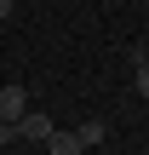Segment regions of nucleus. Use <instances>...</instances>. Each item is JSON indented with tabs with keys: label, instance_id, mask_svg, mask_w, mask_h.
<instances>
[{
	"label": "nucleus",
	"instance_id": "obj_1",
	"mask_svg": "<svg viewBox=\"0 0 149 155\" xmlns=\"http://www.w3.org/2000/svg\"><path fill=\"white\" fill-rule=\"evenodd\" d=\"M29 115V92H23V81H11V86H0V121H23Z\"/></svg>",
	"mask_w": 149,
	"mask_h": 155
},
{
	"label": "nucleus",
	"instance_id": "obj_2",
	"mask_svg": "<svg viewBox=\"0 0 149 155\" xmlns=\"http://www.w3.org/2000/svg\"><path fill=\"white\" fill-rule=\"evenodd\" d=\"M17 132H23V138H34V144H46V138H52L57 127H52V115H40V109H29V115L17 121Z\"/></svg>",
	"mask_w": 149,
	"mask_h": 155
},
{
	"label": "nucleus",
	"instance_id": "obj_3",
	"mask_svg": "<svg viewBox=\"0 0 149 155\" xmlns=\"http://www.w3.org/2000/svg\"><path fill=\"white\" fill-rule=\"evenodd\" d=\"M46 150L52 155H86V144H80V132H63V127H57V132L46 138Z\"/></svg>",
	"mask_w": 149,
	"mask_h": 155
},
{
	"label": "nucleus",
	"instance_id": "obj_4",
	"mask_svg": "<svg viewBox=\"0 0 149 155\" xmlns=\"http://www.w3.org/2000/svg\"><path fill=\"white\" fill-rule=\"evenodd\" d=\"M132 92L149 98V52H138V69H132Z\"/></svg>",
	"mask_w": 149,
	"mask_h": 155
},
{
	"label": "nucleus",
	"instance_id": "obj_5",
	"mask_svg": "<svg viewBox=\"0 0 149 155\" xmlns=\"http://www.w3.org/2000/svg\"><path fill=\"white\" fill-rule=\"evenodd\" d=\"M75 132H80V144H86V150H92V144H98V138H103V121H80V127H75Z\"/></svg>",
	"mask_w": 149,
	"mask_h": 155
},
{
	"label": "nucleus",
	"instance_id": "obj_6",
	"mask_svg": "<svg viewBox=\"0 0 149 155\" xmlns=\"http://www.w3.org/2000/svg\"><path fill=\"white\" fill-rule=\"evenodd\" d=\"M11 138H17V127H11V121H0V150H6Z\"/></svg>",
	"mask_w": 149,
	"mask_h": 155
},
{
	"label": "nucleus",
	"instance_id": "obj_7",
	"mask_svg": "<svg viewBox=\"0 0 149 155\" xmlns=\"http://www.w3.org/2000/svg\"><path fill=\"white\" fill-rule=\"evenodd\" d=\"M6 17H11V0H0V23H6Z\"/></svg>",
	"mask_w": 149,
	"mask_h": 155
}]
</instances>
